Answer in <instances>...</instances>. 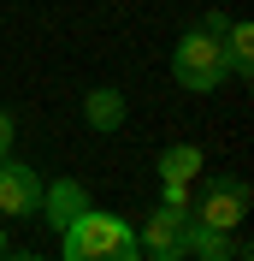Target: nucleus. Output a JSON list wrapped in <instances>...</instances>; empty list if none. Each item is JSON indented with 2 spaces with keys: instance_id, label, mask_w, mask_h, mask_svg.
Here are the masks:
<instances>
[{
  "instance_id": "obj_1",
  "label": "nucleus",
  "mask_w": 254,
  "mask_h": 261,
  "mask_svg": "<svg viewBox=\"0 0 254 261\" xmlns=\"http://www.w3.org/2000/svg\"><path fill=\"white\" fill-rule=\"evenodd\" d=\"M59 244H65L59 261H142L136 231L107 208H83L71 226H59Z\"/></svg>"
},
{
  "instance_id": "obj_2",
  "label": "nucleus",
  "mask_w": 254,
  "mask_h": 261,
  "mask_svg": "<svg viewBox=\"0 0 254 261\" xmlns=\"http://www.w3.org/2000/svg\"><path fill=\"white\" fill-rule=\"evenodd\" d=\"M172 77L189 89V95H213L231 71H225V48L213 42L207 30H183L172 48Z\"/></svg>"
},
{
  "instance_id": "obj_3",
  "label": "nucleus",
  "mask_w": 254,
  "mask_h": 261,
  "mask_svg": "<svg viewBox=\"0 0 254 261\" xmlns=\"http://www.w3.org/2000/svg\"><path fill=\"white\" fill-rule=\"evenodd\" d=\"M242 214H248V178H237V172H225V178H213L201 196L189 202V226H213V231H237Z\"/></svg>"
},
{
  "instance_id": "obj_4",
  "label": "nucleus",
  "mask_w": 254,
  "mask_h": 261,
  "mask_svg": "<svg viewBox=\"0 0 254 261\" xmlns=\"http://www.w3.org/2000/svg\"><path fill=\"white\" fill-rule=\"evenodd\" d=\"M136 249H142V261H189V214L154 208L148 226L136 231Z\"/></svg>"
},
{
  "instance_id": "obj_5",
  "label": "nucleus",
  "mask_w": 254,
  "mask_h": 261,
  "mask_svg": "<svg viewBox=\"0 0 254 261\" xmlns=\"http://www.w3.org/2000/svg\"><path fill=\"white\" fill-rule=\"evenodd\" d=\"M42 172L18 154H0V220H24V214H42Z\"/></svg>"
},
{
  "instance_id": "obj_6",
  "label": "nucleus",
  "mask_w": 254,
  "mask_h": 261,
  "mask_svg": "<svg viewBox=\"0 0 254 261\" xmlns=\"http://www.w3.org/2000/svg\"><path fill=\"white\" fill-rule=\"evenodd\" d=\"M83 208H89V190H83L77 178H53L48 190H42V214H48V226H53V231L71 226Z\"/></svg>"
},
{
  "instance_id": "obj_7",
  "label": "nucleus",
  "mask_w": 254,
  "mask_h": 261,
  "mask_svg": "<svg viewBox=\"0 0 254 261\" xmlns=\"http://www.w3.org/2000/svg\"><path fill=\"white\" fill-rule=\"evenodd\" d=\"M124 113H130V101H124V89H112V83H101V89L83 95V119H89V130H118Z\"/></svg>"
},
{
  "instance_id": "obj_8",
  "label": "nucleus",
  "mask_w": 254,
  "mask_h": 261,
  "mask_svg": "<svg viewBox=\"0 0 254 261\" xmlns=\"http://www.w3.org/2000/svg\"><path fill=\"white\" fill-rule=\"evenodd\" d=\"M201 166H207V154L195 143H172L166 154H160V184H195Z\"/></svg>"
},
{
  "instance_id": "obj_9",
  "label": "nucleus",
  "mask_w": 254,
  "mask_h": 261,
  "mask_svg": "<svg viewBox=\"0 0 254 261\" xmlns=\"http://www.w3.org/2000/svg\"><path fill=\"white\" fill-rule=\"evenodd\" d=\"M219 48H225V71L231 77H254V30L248 24H225Z\"/></svg>"
},
{
  "instance_id": "obj_10",
  "label": "nucleus",
  "mask_w": 254,
  "mask_h": 261,
  "mask_svg": "<svg viewBox=\"0 0 254 261\" xmlns=\"http://www.w3.org/2000/svg\"><path fill=\"white\" fill-rule=\"evenodd\" d=\"M189 261H237V238L213 226H189Z\"/></svg>"
},
{
  "instance_id": "obj_11",
  "label": "nucleus",
  "mask_w": 254,
  "mask_h": 261,
  "mask_svg": "<svg viewBox=\"0 0 254 261\" xmlns=\"http://www.w3.org/2000/svg\"><path fill=\"white\" fill-rule=\"evenodd\" d=\"M189 184H160V208H177V214H189Z\"/></svg>"
},
{
  "instance_id": "obj_12",
  "label": "nucleus",
  "mask_w": 254,
  "mask_h": 261,
  "mask_svg": "<svg viewBox=\"0 0 254 261\" xmlns=\"http://www.w3.org/2000/svg\"><path fill=\"white\" fill-rule=\"evenodd\" d=\"M12 137H18V125H12L6 107H0V154H12Z\"/></svg>"
},
{
  "instance_id": "obj_13",
  "label": "nucleus",
  "mask_w": 254,
  "mask_h": 261,
  "mask_svg": "<svg viewBox=\"0 0 254 261\" xmlns=\"http://www.w3.org/2000/svg\"><path fill=\"white\" fill-rule=\"evenodd\" d=\"M225 24H231V18H225V12H207L201 24H195V30H207V36H213V42H219V36H225Z\"/></svg>"
},
{
  "instance_id": "obj_14",
  "label": "nucleus",
  "mask_w": 254,
  "mask_h": 261,
  "mask_svg": "<svg viewBox=\"0 0 254 261\" xmlns=\"http://www.w3.org/2000/svg\"><path fill=\"white\" fill-rule=\"evenodd\" d=\"M0 261H42V255H36V249H12V244H6V249H0Z\"/></svg>"
},
{
  "instance_id": "obj_15",
  "label": "nucleus",
  "mask_w": 254,
  "mask_h": 261,
  "mask_svg": "<svg viewBox=\"0 0 254 261\" xmlns=\"http://www.w3.org/2000/svg\"><path fill=\"white\" fill-rule=\"evenodd\" d=\"M0 249H6V226H0Z\"/></svg>"
},
{
  "instance_id": "obj_16",
  "label": "nucleus",
  "mask_w": 254,
  "mask_h": 261,
  "mask_svg": "<svg viewBox=\"0 0 254 261\" xmlns=\"http://www.w3.org/2000/svg\"><path fill=\"white\" fill-rule=\"evenodd\" d=\"M219 6H225V0H219Z\"/></svg>"
}]
</instances>
